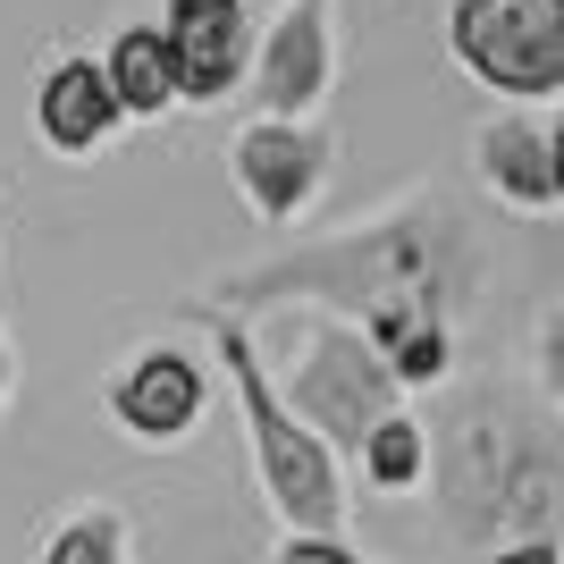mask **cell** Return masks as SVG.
<instances>
[{
  "label": "cell",
  "instance_id": "obj_1",
  "mask_svg": "<svg viewBox=\"0 0 564 564\" xmlns=\"http://www.w3.org/2000/svg\"><path fill=\"white\" fill-rule=\"evenodd\" d=\"M455 286H464V253H455L438 228H413V219H379L362 236H337V245H312V253H286L270 270H245V279L212 286L203 312H270V304H321L346 312L354 329L388 337L404 321H447Z\"/></svg>",
  "mask_w": 564,
  "mask_h": 564
},
{
  "label": "cell",
  "instance_id": "obj_2",
  "mask_svg": "<svg viewBox=\"0 0 564 564\" xmlns=\"http://www.w3.org/2000/svg\"><path fill=\"white\" fill-rule=\"evenodd\" d=\"M430 489H438V522L464 547L540 540L564 514V438L531 404L480 388L430 438Z\"/></svg>",
  "mask_w": 564,
  "mask_h": 564
},
{
  "label": "cell",
  "instance_id": "obj_3",
  "mask_svg": "<svg viewBox=\"0 0 564 564\" xmlns=\"http://www.w3.org/2000/svg\"><path fill=\"white\" fill-rule=\"evenodd\" d=\"M212 321V354L236 388V422H245V455H253L261 506L286 531H346V455L286 413V397L270 388V354L236 312H203Z\"/></svg>",
  "mask_w": 564,
  "mask_h": 564
},
{
  "label": "cell",
  "instance_id": "obj_4",
  "mask_svg": "<svg viewBox=\"0 0 564 564\" xmlns=\"http://www.w3.org/2000/svg\"><path fill=\"white\" fill-rule=\"evenodd\" d=\"M270 388H279L286 413H295L304 430H321L337 455H354L362 430L404 404V388H397V371L379 362V346L354 329L346 312H321V304H312L304 321H295V337L279 346Z\"/></svg>",
  "mask_w": 564,
  "mask_h": 564
},
{
  "label": "cell",
  "instance_id": "obj_5",
  "mask_svg": "<svg viewBox=\"0 0 564 564\" xmlns=\"http://www.w3.org/2000/svg\"><path fill=\"white\" fill-rule=\"evenodd\" d=\"M447 51L471 85L506 101H556L564 94V0H455Z\"/></svg>",
  "mask_w": 564,
  "mask_h": 564
},
{
  "label": "cell",
  "instance_id": "obj_6",
  "mask_svg": "<svg viewBox=\"0 0 564 564\" xmlns=\"http://www.w3.org/2000/svg\"><path fill=\"white\" fill-rule=\"evenodd\" d=\"M329 169H337V135L312 127V118H245L228 143V177L261 228L304 219L321 203V186H329Z\"/></svg>",
  "mask_w": 564,
  "mask_h": 564
},
{
  "label": "cell",
  "instance_id": "obj_7",
  "mask_svg": "<svg viewBox=\"0 0 564 564\" xmlns=\"http://www.w3.org/2000/svg\"><path fill=\"white\" fill-rule=\"evenodd\" d=\"M101 404H110L118 438H135V447H177V438H194L203 413H212V371H203L186 346H143L135 362L110 371Z\"/></svg>",
  "mask_w": 564,
  "mask_h": 564
},
{
  "label": "cell",
  "instance_id": "obj_8",
  "mask_svg": "<svg viewBox=\"0 0 564 564\" xmlns=\"http://www.w3.org/2000/svg\"><path fill=\"white\" fill-rule=\"evenodd\" d=\"M253 101L261 118H312L337 85V18L329 0H286V18L253 34Z\"/></svg>",
  "mask_w": 564,
  "mask_h": 564
},
{
  "label": "cell",
  "instance_id": "obj_9",
  "mask_svg": "<svg viewBox=\"0 0 564 564\" xmlns=\"http://www.w3.org/2000/svg\"><path fill=\"white\" fill-rule=\"evenodd\" d=\"M161 43L177 59V101L212 110V101L245 94V76H253V9L245 0H169Z\"/></svg>",
  "mask_w": 564,
  "mask_h": 564
},
{
  "label": "cell",
  "instance_id": "obj_10",
  "mask_svg": "<svg viewBox=\"0 0 564 564\" xmlns=\"http://www.w3.org/2000/svg\"><path fill=\"white\" fill-rule=\"evenodd\" d=\"M118 94L110 76H101V59H59V68L34 85V135L59 152V161H94L101 143L118 135Z\"/></svg>",
  "mask_w": 564,
  "mask_h": 564
},
{
  "label": "cell",
  "instance_id": "obj_11",
  "mask_svg": "<svg viewBox=\"0 0 564 564\" xmlns=\"http://www.w3.org/2000/svg\"><path fill=\"white\" fill-rule=\"evenodd\" d=\"M471 169H480V186H489L506 212H522V219L556 212V177H547V118H531V101H514L506 118H489V127L471 135Z\"/></svg>",
  "mask_w": 564,
  "mask_h": 564
},
{
  "label": "cell",
  "instance_id": "obj_12",
  "mask_svg": "<svg viewBox=\"0 0 564 564\" xmlns=\"http://www.w3.org/2000/svg\"><path fill=\"white\" fill-rule=\"evenodd\" d=\"M101 76L127 118H169L177 110V59H169L161 25H118L110 51H101Z\"/></svg>",
  "mask_w": 564,
  "mask_h": 564
},
{
  "label": "cell",
  "instance_id": "obj_13",
  "mask_svg": "<svg viewBox=\"0 0 564 564\" xmlns=\"http://www.w3.org/2000/svg\"><path fill=\"white\" fill-rule=\"evenodd\" d=\"M354 471H362V489H379V497H413L430 480V430L413 422V413H379L371 430H362V447L346 455Z\"/></svg>",
  "mask_w": 564,
  "mask_h": 564
},
{
  "label": "cell",
  "instance_id": "obj_14",
  "mask_svg": "<svg viewBox=\"0 0 564 564\" xmlns=\"http://www.w3.org/2000/svg\"><path fill=\"white\" fill-rule=\"evenodd\" d=\"M379 362L397 371V388H438L455 371V329L447 321H404V329L379 337Z\"/></svg>",
  "mask_w": 564,
  "mask_h": 564
},
{
  "label": "cell",
  "instance_id": "obj_15",
  "mask_svg": "<svg viewBox=\"0 0 564 564\" xmlns=\"http://www.w3.org/2000/svg\"><path fill=\"white\" fill-rule=\"evenodd\" d=\"M34 564H127V514H110V506H76V514L43 540Z\"/></svg>",
  "mask_w": 564,
  "mask_h": 564
},
{
  "label": "cell",
  "instance_id": "obj_16",
  "mask_svg": "<svg viewBox=\"0 0 564 564\" xmlns=\"http://www.w3.org/2000/svg\"><path fill=\"white\" fill-rule=\"evenodd\" d=\"M270 564H362V547H354L346 531H286V540L270 547Z\"/></svg>",
  "mask_w": 564,
  "mask_h": 564
},
{
  "label": "cell",
  "instance_id": "obj_17",
  "mask_svg": "<svg viewBox=\"0 0 564 564\" xmlns=\"http://www.w3.org/2000/svg\"><path fill=\"white\" fill-rule=\"evenodd\" d=\"M480 564H564V540L556 531H540V540H497V547H480Z\"/></svg>",
  "mask_w": 564,
  "mask_h": 564
},
{
  "label": "cell",
  "instance_id": "obj_18",
  "mask_svg": "<svg viewBox=\"0 0 564 564\" xmlns=\"http://www.w3.org/2000/svg\"><path fill=\"white\" fill-rule=\"evenodd\" d=\"M540 379H547V388H564V304L540 321Z\"/></svg>",
  "mask_w": 564,
  "mask_h": 564
},
{
  "label": "cell",
  "instance_id": "obj_19",
  "mask_svg": "<svg viewBox=\"0 0 564 564\" xmlns=\"http://www.w3.org/2000/svg\"><path fill=\"white\" fill-rule=\"evenodd\" d=\"M547 177H556V212H564V118H547Z\"/></svg>",
  "mask_w": 564,
  "mask_h": 564
},
{
  "label": "cell",
  "instance_id": "obj_20",
  "mask_svg": "<svg viewBox=\"0 0 564 564\" xmlns=\"http://www.w3.org/2000/svg\"><path fill=\"white\" fill-rule=\"evenodd\" d=\"M9 388H18V354H9V329H0V404H9Z\"/></svg>",
  "mask_w": 564,
  "mask_h": 564
},
{
  "label": "cell",
  "instance_id": "obj_21",
  "mask_svg": "<svg viewBox=\"0 0 564 564\" xmlns=\"http://www.w3.org/2000/svg\"><path fill=\"white\" fill-rule=\"evenodd\" d=\"M556 422H564V388H556Z\"/></svg>",
  "mask_w": 564,
  "mask_h": 564
}]
</instances>
